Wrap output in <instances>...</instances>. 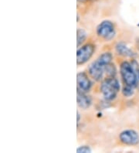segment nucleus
<instances>
[{"instance_id": "f257e3e1", "label": "nucleus", "mask_w": 139, "mask_h": 153, "mask_svg": "<svg viewBox=\"0 0 139 153\" xmlns=\"http://www.w3.org/2000/svg\"><path fill=\"white\" fill-rule=\"evenodd\" d=\"M112 59L113 56L111 53H104L94 62H93L89 67V73L92 78L97 81L101 80L105 73L106 67L111 64Z\"/></svg>"}, {"instance_id": "f03ea898", "label": "nucleus", "mask_w": 139, "mask_h": 153, "mask_svg": "<svg viewBox=\"0 0 139 153\" xmlns=\"http://www.w3.org/2000/svg\"><path fill=\"white\" fill-rule=\"evenodd\" d=\"M120 84L114 77H108L102 82L100 91L107 101H112L117 97L120 91Z\"/></svg>"}, {"instance_id": "7ed1b4c3", "label": "nucleus", "mask_w": 139, "mask_h": 153, "mask_svg": "<svg viewBox=\"0 0 139 153\" xmlns=\"http://www.w3.org/2000/svg\"><path fill=\"white\" fill-rule=\"evenodd\" d=\"M120 71L124 84L128 86L135 88L137 84L138 76L133 67L128 62L124 61L120 64Z\"/></svg>"}, {"instance_id": "20e7f679", "label": "nucleus", "mask_w": 139, "mask_h": 153, "mask_svg": "<svg viewBox=\"0 0 139 153\" xmlns=\"http://www.w3.org/2000/svg\"><path fill=\"white\" fill-rule=\"evenodd\" d=\"M97 34L107 40L113 39L115 36L114 26L111 21H103L97 27Z\"/></svg>"}, {"instance_id": "39448f33", "label": "nucleus", "mask_w": 139, "mask_h": 153, "mask_svg": "<svg viewBox=\"0 0 139 153\" xmlns=\"http://www.w3.org/2000/svg\"><path fill=\"white\" fill-rule=\"evenodd\" d=\"M94 47L92 44H87L78 49L77 52V64L82 65L87 63L94 53Z\"/></svg>"}, {"instance_id": "423d86ee", "label": "nucleus", "mask_w": 139, "mask_h": 153, "mask_svg": "<svg viewBox=\"0 0 139 153\" xmlns=\"http://www.w3.org/2000/svg\"><path fill=\"white\" fill-rule=\"evenodd\" d=\"M120 141L127 146H136L139 143V134L132 129L124 130L119 135Z\"/></svg>"}, {"instance_id": "0eeeda50", "label": "nucleus", "mask_w": 139, "mask_h": 153, "mask_svg": "<svg viewBox=\"0 0 139 153\" xmlns=\"http://www.w3.org/2000/svg\"><path fill=\"white\" fill-rule=\"evenodd\" d=\"M77 89L83 92H87L91 90L92 84L87 75L83 72H80L77 76Z\"/></svg>"}, {"instance_id": "6e6552de", "label": "nucleus", "mask_w": 139, "mask_h": 153, "mask_svg": "<svg viewBox=\"0 0 139 153\" xmlns=\"http://www.w3.org/2000/svg\"><path fill=\"white\" fill-rule=\"evenodd\" d=\"M78 106L82 109H87L91 105V98L87 95L85 92H83L77 89V97Z\"/></svg>"}, {"instance_id": "1a4fd4ad", "label": "nucleus", "mask_w": 139, "mask_h": 153, "mask_svg": "<svg viewBox=\"0 0 139 153\" xmlns=\"http://www.w3.org/2000/svg\"><path fill=\"white\" fill-rule=\"evenodd\" d=\"M116 51L121 56H128V57H132L134 56V53L132 50L124 43H118L116 46Z\"/></svg>"}, {"instance_id": "9d476101", "label": "nucleus", "mask_w": 139, "mask_h": 153, "mask_svg": "<svg viewBox=\"0 0 139 153\" xmlns=\"http://www.w3.org/2000/svg\"><path fill=\"white\" fill-rule=\"evenodd\" d=\"M87 38V33L83 29H78L77 31V45L80 47V45L85 41Z\"/></svg>"}, {"instance_id": "9b49d317", "label": "nucleus", "mask_w": 139, "mask_h": 153, "mask_svg": "<svg viewBox=\"0 0 139 153\" xmlns=\"http://www.w3.org/2000/svg\"><path fill=\"white\" fill-rule=\"evenodd\" d=\"M123 94H124L125 97H131L132 95H133L134 94V87L131 86H126L123 88Z\"/></svg>"}, {"instance_id": "f8f14e48", "label": "nucleus", "mask_w": 139, "mask_h": 153, "mask_svg": "<svg viewBox=\"0 0 139 153\" xmlns=\"http://www.w3.org/2000/svg\"><path fill=\"white\" fill-rule=\"evenodd\" d=\"M77 152L78 153H91V149L89 146H82L77 149Z\"/></svg>"}, {"instance_id": "ddd939ff", "label": "nucleus", "mask_w": 139, "mask_h": 153, "mask_svg": "<svg viewBox=\"0 0 139 153\" xmlns=\"http://www.w3.org/2000/svg\"><path fill=\"white\" fill-rule=\"evenodd\" d=\"M80 122V114L79 112H77V124Z\"/></svg>"}, {"instance_id": "4468645a", "label": "nucleus", "mask_w": 139, "mask_h": 153, "mask_svg": "<svg viewBox=\"0 0 139 153\" xmlns=\"http://www.w3.org/2000/svg\"><path fill=\"white\" fill-rule=\"evenodd\" d=\"M138 79H139V70L138 71Z\"/></svg>"}, {"instance_id": "2eb2a0df", "label": "nucleus", "mask_w": 139, "mask_h": 153, "mask_svg": "<svg viewBox=\"0 0 139 153\" xmlns=\"http://www.w3.org/2000/svg\"><path fill=\"white\" fill-rule=\"evenodd\" d=\"M81 1H82V0H81Z\"/></svg>"}]
</instances>
